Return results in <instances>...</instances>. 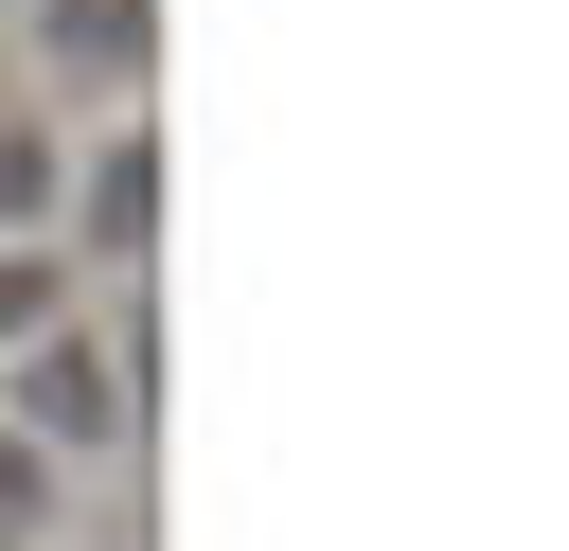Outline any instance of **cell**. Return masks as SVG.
<instances>
[{"label":"cell","instance_id":"1","mask_svg":"<svg viewBox=\"0 0 569 551\" xmlns=\"http://www.w3.org/2000/svg\"><path fill=\"white\" fill-rule=\"evenodd\" d=\"M142 409H160V302H142V284H124V302H71L53 338H18V355H0V427H18V444H53L71 480L142 462Z\"/></svg>","mask_w":569,"mask_h":551},{"label":"cell","instance_id":"5","mask_svg":"<svg viewBox=\"0 0 569 551\" xmlns=\"http://www.w3.org/2000/svg\"><path fill=\"white\" fill-rule=\"evenodd\" d=\"M53 533H89V480H71L53 444L0 427V551H53Z\"/></svg>","mask_w":569,"mask_h":551},{"label":"cell","instance_id":"3","mask_svg":"<svg viewBox=\"0 0 569 551\" xmlns=\"http://www.w3.org/2000/svg\"><path fill=\"white\" fill-rule=\"evenodd\" d=\"M53 249L89 267V302L160 284V124H142V107L89 124V160H71V231H53Z\"/></svg>","mask_w":569,"mask_h":551},{"label":"cell","instance_id":"6","mask_svg":"<svg viewBox=\"0 0 569 551\" xmlns=\"http://www.w3.org/2000/svg\"><path fill=\"white\" fill-rule=\"evenodd\" d=\"M71 302H89V267H71V249H0V355H18V338H53Z\"/></svg>","mask_w":569,"mask_h":551},{"label":"cell","instance_id":"7","mask_svg":"<svg viewBox=\"0 0 569 551\" xmlns=\"http://www.w3.org/2000/svg\"><path fill=\"white\" fill-rule=\"evenodd\" d=\"M53 551H124V533H53Z\"/></svg>","mask_w":569,"mask_h":551},{"label":"cell","instance_id":"2","mask_svg":"<svg viewBox=\"0 0 569 551\" xmlns=\"http://www.w3.org/2000/svg\"><path fill=\"white\" fill-rule=\"evenodd\" d=\"M0 89H36L53 124H124L160 89V0H0Z\"/></svg>","mask_w":569,"mask_h":551},{"label":"cell","instance_id":"4","mask_svg":"<svg viewBox=\"0 0 569 551\" xmlns=\"http://www.w3.org/2000/svg\"><path fill=\"white\" fill-rule=\"evenodd\" d=\"M71 160H89V124H53L36 89H0V249H53L71 231Z\"/></svg>","mask_w":569,"mask_h":551}]
</instances>
